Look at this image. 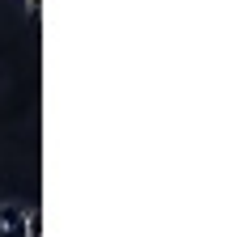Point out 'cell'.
<instances>
[{"label":"cell","instance_id":"obj_1","mask_svg":"<svg viewBox=\"0 0 250 237\" xmlns=\"http://www.w3.org/2000/svg\"><path fill=\"white\" fill-rule=\"evenodd\" d=\"M30 212L21 203H0V237H26Z\"/></svg>","mask_w":250,"mask_h":237},{"label":"cell","instance_id":"obj_2","mask_svg":"<svg viewBox=\"0 0 250 237\" xmlns=\"http://www.w3.org/2000/svg\"><path fill=\"white\" fill-rule=\"evenodd\" d=\"M39 4H42V0H26V13H30V17H39Z\"/></svg>","mask_w":250,"mask_h":237}]
</instances>
